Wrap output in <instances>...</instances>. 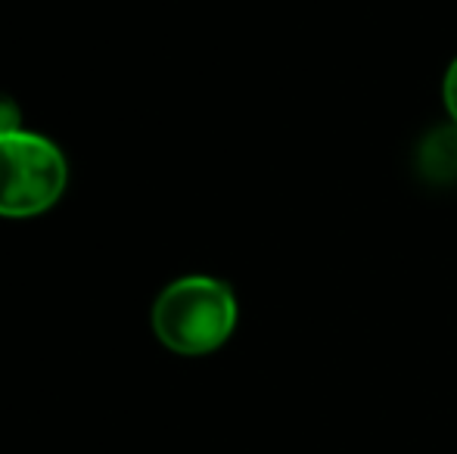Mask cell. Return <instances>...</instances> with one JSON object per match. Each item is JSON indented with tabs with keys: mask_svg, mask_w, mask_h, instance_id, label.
<instances>
[{
	"mask_svg": "<svg viewBox=\"0 0 457 454\" xmlns=\"http://www.w3.org/2000/svg\"><path fill=\"white\" fill-rule=\"evenodd\" d=\"M234 327V290L205 274H190L169 284L153 305V330L159 343L178 355H209L230 340Z\"/></svg>",
	"mask_w": 457,
	"mask_h": 454,
	"instance_id": "6da1fadb",
	"label": "cell"
},
{
	"mask_svg": "<svg viewBox=\"0 0 457 454\" xmlns=\"http://www.w3.org/2000/svg\"><path fill=\"white\" fill-rule=\"evenodd\" d=\"M69 162L50 137L31 131L0 134V219H35L60 202Z\"/></svg>",
	"mask_w": 457,
	"mask_h": 454,
	"instance_id": "7a4b0ae2",
	"label": "cell"
},
{
	"mask_svg": "<svg viewBox=\"0 0 457 454\" xmlns=\"http://www.w3.org/2000/svg\"><path fill=\"white\" fill-rule=\"evenodd\" d=\"M417 171L429 184H452L457 177V125H442L423 137L417 150Z\"/></svg>",
	"mask_w": 457,
	"mask_h": 454,
	"instance_id": "3957f363",
	"label": "cell"
},
{
	"mask_svg": "<svg viewBox=\"0 0 457 454\" xmlns=\"http://www.w3.org/2000/svg\"><path fill=\"white\" fill-rule=\"evenodd\" d=\"M19 125H22V112H19V106L12 103L10 97H0V134L19 131Z\"/></svg>",
	"mask_w": 457,
	"mask_h": 454,
	"instance_id": "277c9868",
	"label": "cell"
},
{
	"mask_svg": "<svg viewBox=\"0 0 457 454\" xmlns=\"http://www.w3.org/2000/svg\"><path fill=\"white\" fill-rule=\"evenodd\" d=\"M442 97H445V106H448V115L454 119L457 125V60L448 66V75H445V85H442Z\"/></svg>",
	"mask_w": 457,
	"mask_h": 454,
	"instance_id": "5b68a950",
	"label": "cell"
}]
</instances>
